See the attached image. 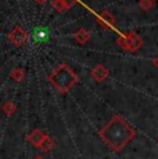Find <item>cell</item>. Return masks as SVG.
Segmentation results:
<instances>
[{"instance_id":"1","label":"cell","mask_w":158,"mask_h":159,"mask_svg":"<svg viewBox=\"0 0 158 159\" xmlns=\"http://www.w3.org/2000/svg\"><path fill=\"white\" fill-rule=\"evenodd\" d=\"M99 134L105 144L110 145L115 152H119L125 148L128 143L135 139L136 130L121 115H115L99 131Z\"/></svg>"},{"instance_id":"2","label":"cell","mask_w":158,"mask_h":159,"mask_svg":"<svg viewBox=\"0 0 158 159\" xmlns=\"http://www.w3.org/2000/svg\"><path fill=\"white\" fill-rule=\"evenodd\" d=\"M49 80L60 93H68L78 83V75L67 64H60L50 73Z\"/></svg>"},{"instance_id":"3","label":"cell","mask_w":158,"mask_h":159,"mask_svg":"<svg viewBox=\"0 0 158 159\" xmlns=\"http://www.w3.org/2000/svg\"><path fill=\"white\" fill-rule=\"evenodd\" d=\"M117 43L126 51H136L143 46V38L140 35H137L136 32H126L119 35V38L117 39Z\"/></svg>"},{"instance_id":"4","label":"cell","mask_w":158,"mask_h":159,"mask_svg":"<svg viewBox=\"0 0 158 159\" xmlns=\"http://www.w3.org/2000/svg\"><path fill=\"white\" fill-rule=\"evenodd\" d=\"M26 39H28V35H26V30L24 29L22 26H16V28L8 33V40L14 46H17V47L25 44Z\"/></svg>"},{"instance_id":"5","label":"cell","mask_w":158,"mask_h":159,"mask_svg":"<svg viewBox=\"0 0 158 159\" xmlns=\"http://www.w3.org/2000/svg\"><path fill=\"white\" fill-rule=\"evenodd\" d=\"M92 76L97 83H101L108 78V69L101 64H97L95 68L92 69Z\"/></svg>"},{"instance_id":"6","label":"cell","mask_w":158,"mask_h":159,"mask_svg":"<svg viewBox=\"0 0 158 159\" xmlns=\"http://www.w3.org/2000/svg\"><path fill=\"white\" fill-rule=\"evenodd\" d=\"M44 136H46V134H44L42 130H39V129H33L31 133L28 134V141L31 143L33 147H36V148H40L42 143H43Z\"/></svg>"},{"instance_id":"7","label":"cell","mask_w":158,"mask_h":159,"mask_svg":"<svg viewBox=\"0 0 158 159\" xmlns=\"http://www.w3.org/2000/svg\"><path fill=\"white\" fill-rule=\"evenodd\" d=\"M99 22L101 24L104 28H114L115 26V18L108 10H104L99 15Z\"/></svg>"},{"instance_id":"8","label":"cell","mask_w":158,"mask_h":159,"mask_svg":"<svg viewBox=\"0 0 158 159\" xmlns=\"http://www.w3.org/2000/svg\"><path fill=\"white\" fill-rule=\"evenodd\" d=\"M74 2H69V0H53V7L54 10H57L58 13H63V11H67L74 6Z\"/></svg>"},{"instance_id":"9","label":"cell","mask_w":158,"mask_h":159,"mask_svg":"<svg viewBox=\"0 0 158 159\" xmlns=\"http://www.w3.org/2000/svg\"><path fill=\"white\" fill-rule=\"evenodd\" d=\"M74 39L78 42L79 44H85V43H87V42H89V39H90V33L87 32L86 29L81 28V29H78L77 32H75Z\"/></svg>"},{"instance_id":"10","label":"cell","mask_w":158,"mask_h":159,"mask_svg":"<svg viewBox=\"0 0 158 159\" xmlns=\"http://www.w3.org/2000/svg\"><path fill=\"white\" fill-rule=\"evenodd\" d=\"M10 76H11V78H13L16 82H22V80H24V76H25L24 68H21V66H16V68L11 71Z\"/></svg>"},{"instance_id":"11","label":"cell","mask_w":158,"mask_h":159,"mask_svg":"<svg viewBox=\"0 0 158 159\" xmlns=\"http://www.w3.org/2000/svg\"><path fill=\"white\" fill-rule=\"evenodd\" d=\"M54 145H56V144H54V140L46 134V136H44V139H43V143H42V145H40V148L43 149V151L49 152V151H51V149L54 148Z\"/></svg>"},{"instance_id":"12","label":"cell","mask_w":158,"mask_h":159,"mask_svg":"<svg viewBox=\"0 0 158 159\" xmlns=\"http://www.w3.org/2000/svg\"><path fill=\"white\" fill-rule=\"evenodd\" d=\"M2 109H3V112H4L7 116H11L14 112H16L17 107H16V104H14L13 101H6L4 104H3Z\"/></svg>"},{"instance_id":"13","label":"cell","mask_w":158,"mask_h":159,"mask_svg":"<svg viewBox=\"0 0 158 159\" xmlns=\"http://www.w3.org/2000/svg\"><path fill=\"white\" fill-rule=\"evenodd\" d=\"M154 6H156V2H154V0H140V2H139V7H140V10L146 11V13L150 11V10H153Z\"/></svg>"},{"instance_id":"14","label":"cell","mask_w":158,"mask_h":159,"mask_svg":"<svg viewBox=\"0 0 158 159\" xmlns=\"http://www.w3.org/2000/svg\"><path fill=\"white\" fill-rule=\"evenodd\" d=\"M153 65H154V66H156V68L158 69V56H157V57L153 60Z\"/></svg>"},{"instance_id":"15","label":"cell","mask_w":158,"mask_h":159,"mask_svg":"<svg viewBox=\"0 0 158 159\" xmlns=\"http://www.w3.org/2000/svg\"><path fill=\"white\" fill-rule=\"evenodd\" d=\"M36 3H38V4H44V3L47 2V0H35Z\"/></svg>"},{"instance_id":"16","label":"cell","mask_w":158,"mask_h":159,"mask_svg":"<svg viewBox=\"0 0 158 159\" xmlns=\"http://www.w3.org/2000/svg\"><path fill=\"white\" fill-rule=\"evenodd\" d=\"M69 2H74V3H77V2H81V0H69Z\"/></svg>"},{"instance_id":"17","label":"cell","mask_w":158,"mask_h":159,"mask_svg":"<svg viewBox=\"0 0 158 159\" xmlns=\"http://www.w3.org/2000/svg\"><path fill=\"white\" fill-rule=\"evenodd\" d=\"M35 159H44V158H42V157H36Z\"/></svg>"},{"instance_id":"18","label":"cell","mask_w":158,"mask_h":159,"mask_svg":"<svg viewBox=\"0 0 158 159\" xmlns=\"http://www.w3.org/2000/svg\"><path fill=\"white\" fill-rule=\"evenodd\" d=\"M154 2H156V0H154Z\"/></svg>"}]
</instances>
